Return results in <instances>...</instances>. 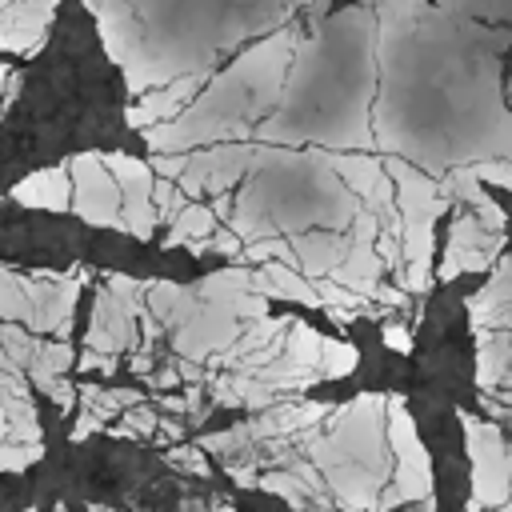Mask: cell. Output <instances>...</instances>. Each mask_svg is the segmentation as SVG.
<instances>
[{
    "label": "cell",
    "mask_w": 512,
    "mask_h": 512,
    "mask_svg": "<svg viewBox=\"0 0 512 512\" xmlns=\"http://www.w3.org/2000/svg\"><path fill=\"white\" fill-rule=\"evenodd\" d=\"M40 452H44L40 440H4V448H0V468H4V472H20V468H28L32 460H40Z\"/></svg>",
    "instance_id": "4fadbf2b"
},
{
    "label": "cell",
    "mask_w": 512,
    "mask_h": 512,
    "mask_svg": "<svg viewBox=\"0 0 512 512\" xmlns=\"http://www.w3.org/2000/svg\"><path fill=\"white\" fill-rule=\"evenodd\" d=\"M288 240H292V252H296V268L308 272L312 280L316 276H332L352 252V240H344L336 232H324V236L320 232H308V236L292 232Z\"/></svg>",
    "instance_id": "52a82bcc"
},
{
    "label": "cell",
    "mask_w": 512,
    "mask_h": 512,
    "mask_svg": "<svg viewBox=\"0 0 512 512\" xmlns=\"http://www.w3.org/2000/svg\"><path fill=\"white\" fill-rule=\"evenodd\" d=\"M328 164L344 176V184H348L360 200H368V196H372V188L388 176V168H384L380 160H368V156H328Z\"/></svg>",
    "instance_id": "9c48e42d"
},
{
    "label": "cell",
    "mask_w": 512,
    "mask_h": 512,
    "mask_svg": "<svg viewBox=\"0 0 512 512\" xmlns=\"http://www.w3.org/2000/svg\"><path fill=\"white\" fill-rule=\"evenodd\" d=\"M176 380H184V376H180V368H164V372H156V376H152V384H156V388H172Z\"/></svg>",
    "instance_id": "ffe728a7"
},
{
    "label": "cell",
    "mask_w": 512,
    "mask_h": 512,
    "mask_svg": "<svg viewBox=\"0 0 512 512\" xmlns=\"http://www.w3.org/2000/svg\"><path fill=\"white\" fill-rule=\"evenodd\" d=\"M108 160V168L116 172V180H120V192H124V216H120V228L124 232H132L136 240H148L152 236V224H160V208H156V200H152V172H148V164L144 160H132V156H124V152H116V156H104Z\"/></svg>",
    "instance_id": "5b68a950"
},
{
    "label": "cell",
    "mask_w": 512,
    "mask_h": 512,
    "mask_svg": "<svg viewBox=\"0 0 512 512\" xmlns=\"http://www.w3.org/2000/svg\"><path fill=\"white\" fill-rule=\"evenodd\" d=\"M152 200H156V208H160V224L168 220H176L180 212H184V204H188V192L180 188V180H172V176H160L156 180V188H152Z\"/></svg>",
    "instance_id": "7c38bea8"
},
{
    "label": "cell",
    "mask_w": 512,
    "mask_h": 512,
    "mask_svg": "<svg viewBox=\"0 0 512 512\" xmlns=\"http://www.w3.org/2000/svg\"><path fill=\"white\" fill-rule=\"evenodd\" d=\"M504 268H508V272H512V256H504Z\"/></svg>",
    "instance_id": "44dd1931"
},
{
    "label": "cell",
    "mask_w": 512,
    "mask_h": 512,
    "mask_svg": "<svg viewBox=\"0 0 512 512\" xmlns=\"http://www.w3.org/2000/svg\"><path fill=\"white\" fill-rule=\"evenodd\" d=\"M204 72H208V68H204ZM204 72H196V76H192V72H188V76H176L172 84H164V88H156L152 96H144L136 108H128V124H132V128H148V124L172 120V116L196 96Z\"/></svg>",
    "instance_id": "8992f818"
},
{
    "label": "cell",
    "mask_w": 512,
    "mask_h": 512,
    "mask_svg": "<svg viewBox=\"0 0 512 512\" xmlns=\"http://www.w3.org/2000/svg\"><path fill=\"white\" fill-rule=\"evenodd\" d=\"M76 184H72V176H68V168L64 164H56V168H44V172H32L28 180H20L16 188H12V200H20V204H36V208H52V212H64L68 204H72V192Z\"/></svg>",
    "instance_id": "ba28073f"
},
{
    "label": "cell",
    "mask_w": 512,
    "mask_h": 512,
    "mask_svg": "<svg viewBox=\"0 0 512 512\" xmlns=\"http://www.w3.org/2000/svg\"><path fill=\"white\" fill-rule=\"evenodd\" d=\"M148 368H152V348H140V352L132 356V372H136V376H144Z\"/></svg>",
    "instance_id": "d6986e66"
},
{
    "label": "cell",
    "mask_w": 512,
    "mask_h": 512,
    "mask_svg": "<svg viewBox=\"0 0 512 512\" xmlns=\"http://www.w3.org/2000/svg\"><path fill=\"white\" fill-rule=\"evenodd\" d=\"M72 184H76V200L72 208L100 228H120V180L108 168V160L100 164V156H76L72 160Z\"/></svg>",
    "instance_id": "277c9868"
},
{
    "label": "cell",
    "mask_w": 512,
    "mask_h": 512,
    "mask_svg": "<svg viewBox=\"0 0 512 512\" xmlns=\"http://www.w3.org/2000/svg\"><path fill=\"white\" fill-rule=\"evenodd\" d=\"M356 348L352 344H344V340H332V336H324V376H344V372H352L356 368Z\"/></svg>",
    "instance_id": "5bb4252c"
},
{
    "label": "cell",
    "mask_w": 512,
    "mask_h": 512,
    "mask_svg": "<svg viewBox=\"0 0 512 512\" xmlns=\"http://www.w3.org/2000/svg\"><path fill=\"white\" fill-rule=\"evenodd\" d=\"M384 168L396 180V200H400V232H404V288L428 292L432 284V220L448 208L452 192L436 188L428 176L408 168L404 160H384Z\"/></svg>",
    "instance_id": "6da1fadb"
},
{
    "label": "cell",
    "mask_w": 512,
    "mask_h": 512,
    "mask_svg": "<svg viewBox=\"0 0 512 512\" xmlns=\"http://www.w3.org/2000/svg\"><path fill=\"white\" fill-rule=\"evenodd\" d=\"M380 340H384L392 352H412V332H408L404 324H384Z\"/></svg>",
    "instance_id": "e0dca14e"
},
{
    "label": "cell",
    "mask_w": 512,
    "mask_h": 512,
    "mask_svg": "<svg viewBox=\"0 0 512 512\" xmlns=\"http://www.w3.org/2000/svg\"><path fill=\"white\" fill-rule=\"evenodd\" d=\"M104 420H108V416H100V412H92V408H88V412L76 420V428H72V440H84V436L100 432V428H104Z\"/></svg>",
    "instance_id": "ac0fdd59"
},
{
    "label": "cell",
    "mask_w": 512,
    "mask_h": 512,
    "mask_svg": "<svg viewBox=\"0 0 512 512\" xmlns=\"http://www.w3.org/2000/svg\"><path fill=\"white\" fill-rule=\"evenodd\" d=\"M492 260H496V248L448 240V248H444V260H440L436 276H440V280H456L460 272H480V268H492Z\"/></svg>",
    "instance_id": "30bf717a"
},
{
    "label": "cell",
    "mask_w": 512,
    "mask_h": 512,
    "mask_svg": "<svg viewBox=\"0 0 512 512\" xmlns=\"http://www.w3.org/2000/svg\"><path fill=\"white\" fill-rule=\"evenodd\" d=\"M388 444L396 448V488L380 496V504H400V500H420V504H432V464H428V452L416 436V424L404 408L400 396L388 400Z\"/></svg>",
    "instance_id": "7a4b0ae2"
},
{
    "label": "cell",
    "mask_w": 512,
    "mask_h": 512,
    "mask_svg": "<svg viewBox=\"0 0 512 512\" xmlns=\"http://www.w3.org/2000/svg\"><path fill=\"white\" fill-rule=\"evenodd\" d=\"M168 460H172V464H180L184 472H200V476L208 472V464H204L200 448H172V452H168Z\"/></svg>",
    "instance_id": "2e32d148"
},
{
    "label": "cell",
    "mask_w": 512,
    "mask_h": 512,
    "mask_svg": "<svg viewBox=\"0 0 512 512\" xmlns=\"http://www.w3.org/2000/svg\"><path fill=\"white\" fill-rule=\"evenodd\" d=\"M216 232V208H204V204H196V196L184 204V212L172 220V232L164 236V244L168 248H176V244H188V240H196V236H212Z\"/></svg>",
    "instance_id": "8fae6325"
},
{
    "label": "cell",
    "mask_w": 512,
    "mask_h": 512,
    "mask_svg": "<svg viewBox=\"0 0 512 512\" xmlns=\"http://www.w3.org/2000/svg\"><path fill=\"white\" fill-rule=\"evenodd\" d=\"M472 208H476V216H480V224H484V228H496V232H500V228L508 224V212H504L488 192H480V196L472 200Z\"/></svg>",
    "instance_id": "9a60e30c"
},
{
    "label": "cell",
    "mask_w": 512,
    "mask_h": 512,
    "mask_svg": "<svg viewBox=\"0 0 512 512\" xmlns=\"http://www.w3.org/2000/svg\"><path fill=\"white\" fill-rule=\"evenodd\" d=\"M468 456H472V508L476 504H500L512 488V452L500 440L492 424H480L476 416H464Z\"/></svg>",
    "instance_id": "3957f363"
}]
</instances>
